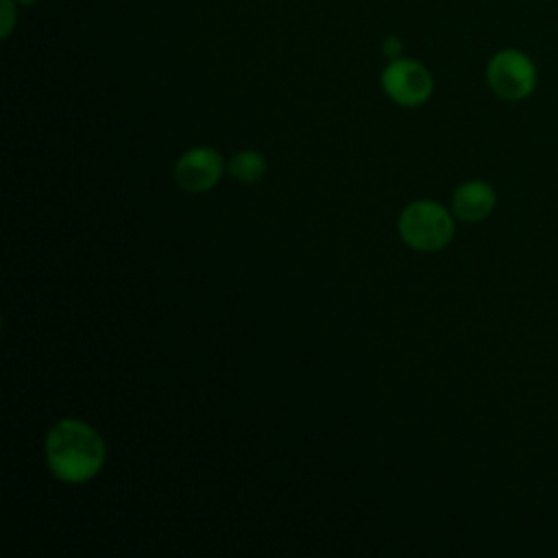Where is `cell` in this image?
I'll return each instance as SVG.
<instances>
[{
  "label": "cell",
  "mask_w": 558,
  "mask_h": 558,
  "mask_svg": "<svg viewBox=\"0 0 558 558\" xmlns=\"http://www.w3.org/2000/svg\"><path fill=\"white\" fill-rule=\"evenodd\" d=\"M105 440L78 418L57 421L46 436V460L54 477L68 484L92 480L105 464Z\"/></svg>",
  "instance_id": "6da1fadb"
},
{
  "label": "cell",
  "mask_w": 558,
  "mask_h": 558,
  "mask_svg": "<svg viewBox=\"0 0 558 558\" xmlns=\"http://www.w3.org/2000/svg\"><path fill=\"white\" fill-rule=\"evenodd\" d=\"M453 231L451 214L436 201H414L399 216V235L414 251H440Z\"/></svg>",
  "instance_id": "7a4b0ae2"
},
{
  "label": "cell",
  "mask_w": 558,
  "mask_h": 558,
  "mask_svg": "<svg viewBox=\"0 0 558 558\" xmlns=\"http://www.w3.org/2000/svg\"><path fill=\"white\" fill-rule=\"evenodd\" d=\"M486 83L497 98L519 102L534 94L538 70L527 52L519 48H501L486 63Z\"/></svg>",
  "instance_id": "3957f363"
},
{
  "label": "cell",
  "mask_w": 558,
  "mask_h": 558,
  "mask_svg": "<svg viewBox=\"0 0 558 558\" xmlns=\"http://www.w3.org/2000/svg\"><path fill=\"white\" fill-rule=\"evenodd\" d=\"M381 87L390 100L403 107H418L423 105L434 89V78L429 70L408 57L390 59L381 72Z\"/></svg>",
  "instance_id": "277c9868"
},
{
  "label": "cell",
  "mask_w": 558,
  "mask_h": 558,
  "mask_svg": "<svg viewBox=\"0 0 558 558\" xmlns=\"http://www.w3.org/2000/svg\"><path fill=\"white\" fill-rule=\"evenodd\" d=\"M222 170L225 161L218 150L209 146H196L177 159L174 179L187 192H205L220 181Z\"/></svg>",
  "instance_id": "5b68a950"
},
{
  "label": "cell",
  "mask_w": 558,
  "mask_h": 558,
  "mask_svg": "<svg viewBox=\"0 0 558 558\" xmlns=\"http://www.w3.org/2000/svg\"><path fill=\"white\" fill-rule=\"evenodd\" d=\"M497 203L495 190L482 179L464 181L451 196L453 214L464 222H480L493 214Z\"/></svg>",
  "instance_id": "8992f818"
},
{
  "label": "cell",
  "mask_w": 558,
  "mask_h": 558,
  "mask_svg": "<svg viewBox=\"0 0 558 558\" xmlns=\"http://www.w3.org/2000/svg\"><path fill=\"white\" fill-rule=\"evenodd\" d=\"M229 172L240 183H255L266 172V161L257 150H240L229 163Z\"/></svg>",
  "instance_id": "52a82bcc"
},
{
  "label": "cell",
  "mask_w": 558,
  "mask_h": 558,
  "mask_svg": "<svg viewBox=\"0 0 558 558\" xmlns=\"http://www.w3.org/2000/svg\"><path fill=\"white\" fill-rule=\"evenodd\" d=\"M17 26V2L0 0V37L9 39Z\"/></svg>",
  "instance_id": "ba28073f"
},
{
  "label": "cell",
  "mask_w": 558,
  "mask_h": 558,
  "mask_svg": "<svg viewBox=\"0 0 558 558\" xmlns=\"http://www.w3.org/2000/svg\"><path fill=\"white\" fill-rule=\"evenodd\" d=\"M379 48H381V54H386L388 59H397L403 52V41L397 35H388L381 39Z\"/></svg>",
  "instance_id": "9c48e42d"
},
{
  "label": "cell",
  "mask_w": 558,
  "mask_h": 558,
  "mask_svg": "<svg viewBox=\"0 0 558 558\" xmlns=\"http://www.w3.org/2000/svg\"><path fill=\"white\" fill-rule=\"evenodd\" d=\"M17 4H22V7H33V4H37L39 0H15Z\"/></svg>",
  "instance_id": "30bf717a"
}]
</instances>
